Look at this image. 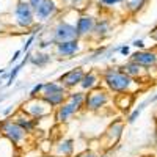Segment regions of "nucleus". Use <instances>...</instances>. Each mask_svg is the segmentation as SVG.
Returning <instances> with one entry per match:
<instances>
[{"mask_svg":"<svg viewBox=\"0 0 157 157\" xmlns=\"http://www.w3.org/2000/svg\"><path fill=\"white\" fill-rule=\"evenodd\" d=\"M110 91L104 86H98L94 90H91L86 93V98H85V110L88 112H93V113H98L101 112L104 107L110 102Z\"/></svg>","mask_w":157,"mask_h":157,"instance_id":"20e7f679","label":"nucleus"},{"mask_svg":"<svg viewBox=\"0 0 157 157\" xmlns=\"http://www.w3.org/2000/svg\"><path fill=\"white\" fill-rule=\"evenodd\" d=\"M148 104H149L148 101H146V102H141L140 105H138V107H137V109H135V110H134L132 113H130V115L127 116V123H129V124H132V123H135V121L138 120V116L141 115V112L145 110V107L148 105Z\"/></svg>","mask_w":157,"mask_h":157,"instance_id":"b1692460","label":"nucleus"},{"mask_svg":"<svg viewBox=\"0 0 157 157\" xmlns=\"http://www.w3.org/2000/svg\"><path fill=\"white\" fill-rule=\"evenodd\" d=\"M74 148H75L74 140H71V138H63V140H60L57 145H55L54 154H55L57 157H72V155H74Z\"/></svg>","mask_w":157,"mask_h":157,"instance_id":"a211bd4d","label":"nucleus"},{"mask_svg":"<svg viewBox=\"0 0 157 157\" xmlns=\"http://www.w3.org/2000/svg\"><path fill=\"white\" fill-rule=\"evenodd\" d=\"M83 49L80 39L75 38L71 39V41H63V43H57L54 46V54L58 58H72L77 54H80Z\"/></svg>","mask_w":157,"mask_h":157,"instance_id":"6e6552de","label":"nucleus"},{"mask_svg":"<svg viewBox=\"0 0 157 157\" xmlns=\"http://www.w3.org/2000/svg\"><path fill=\"white\" fill-rule=\"evenodd\" d=\"M123 132H124V121L118 120V121H113L109 129L105 130V134H104L102 140H105L107 146H113L115 143L120 141V138L123 137Z\"/></svg>","mask_w":157,"mask_h":157,"instance_id":"ddd939ff","label":"nucleus"},{"mask_svg":"<svg viewBox=\"0 0 157 157\" xmlns=\"http://www.w3.org/2000/svg\"><path fill=\"white\" fill-rule=\"evenodd\" d=\"M129 57H130V60L138 63L140 66L145 68L146 71H151V69L157 68V50L141 49V50H137V52H134V54H130Z\"/></svg>","mask_w":157,"mask_h":157,"instance_id":"9d476101","label":"nucleus"},{"mask_svg":"<svg viewBox=\"0 0 157 157\" xmlns=\"http://www.w3.org/2000/svg\"><path fill=\"white\" fill-rule=\"evenodd\" d=\"M2 82H3V77H2V78H0V85H2Z\"/></svg>","mask_w":157,"mask_h":157,"instance_id":"ea45409f","label":"nucleus"},{"mask_svg":"<svg viewBox=\"0 0 157 157\" xmlns=\"http://www.w3.org/2000/svg\"><path fill=\"white\" fill-rule=\"evenodd\" d=\"M5 98H6V94H5V96H2V98H0V102H2V101H3Z\"/></svg>","mask_w":157,"mask_h":157,"instance_id":"4c0bfd02","label":"nucleus"},{"mask_svg":"<svg viewBox=\"0 0 157 157\" xmlns=\"http://www.w3.org/2000/svg\"><path fill=\"white\" fill-rule=\"evenodd\" d=\"M149 36H151V38L154 39V41H157V27H155V29H154V30H152V32L149 33Z\"/></svg>","mask_w":157,"mask_h":157,"instance_id":"c9c22d12","label":"nucleus"},{"mask_svg":"<svg viewBox=\"0 0 157 157\" xmlns=\"http://www.w3.org/2000/svg\"><path fill=\"white\" fill-rule=\"evenodd\" d=\"M60 6L57 0H43L41 5L35 10V19L36 22L49 24L60 14Z\"/></svg>","mask_w":157,"mask_h":157,"instance_id":"0eeeda50","label":"nucleus"},{"mask_svg":"<svg viewBox=\"0 0 157 157\" xmlns=\"http://www.w3.org/2000/svg\"><path fill=\"white\" fill-rule=\"evenodd\" d=\"M102 86L107 88L113 94H135L141 88V83L137 78L126 74L121 66H110L101 72Z\"/></svg>","mask_w":157,"mask_h":157,"instance_id":"f257e3e1","label":"nucleus"},{"mask_svg":"<svg viewBox=\"0 0 157 157\" xmlns=\"http://www.w3.org/2000/svg\"><path fill=\"white\" fill-rule=\"evenodd\" d=\"M11 120L14 121L16 124H19L27 134H33V132H35V129H36V126H38V121L33 120L32 116H29L25 112H22L21 109L16 110V112H13Z\"/></svg>","mask_w":157,"mask_h":157,"instance_id":"4468645a","label":"nucleus"},{"mask_svg":"<svg viewBox=\"0 0 157 157\" xmlns=\"http://www.w3.org/2000/svg\"><path fill=\"white\" fill-rule=\"evenodd\" d=\"M98 86H102V77H101V74L98 71H94V69L85 71L80 83H78V88H80L82 91H85V93H88V91L94 90Z\"/></svg>","mask_w":157,"mask_h":157,"instance_id":"f8f14e48","label":"nucleus"},{"mask_svg":"<svg viewBox=\"0 0 157 157\" xmlns=\"http://www.w3.org/2000/svg\"><path fill=\"white\" fill-rule=\"evenodd\" d=\"M21 110L25 112L29 116H32L33 120H36V121L44 120V118H47L52 112H54V109H52L41 96H38V98H29V101H25L22 104Z\"/></svg>","mask_w":157,"mask_h":157,"instance_id":"39448f33","label":"nucleus"},{"mask_svg":"<svg viewBox=\"0 0 157 157\" xmlns=\"http://www.w3.org/2000/svg\"><path fill=\"white\" fill-rule=\"evenodd\" d=\"M52 60H54V57H52L49 52H44V50H38V52H32V55H30V60L29 63L32 64V66L35 68H39V69H43L46 66H49V64L52 63Z\"/></svg>","mask_w":157,"mask_h":157,"instance_id":"f3484780","label":"nucleus"},{"mask_svg":"<svg viewBox=\"0 0 157 157\" xmlns=\"http://www.w3.org/2000/svg\"><path fill=\"white\" fill-rule=\"evenodd\" d=\"M83 74H85V68L83 66H75V68H72V69H69L66 72H63L58 77V82L63 83L68 90H74V88L78 86Z\"/></svg>","mask_w":157,"mask_h":157,"instance_id":"9b49d317","label":"nucleus"},{"mask_svg":"<svg viewBox=\"0 0 157 157\" xmlns=\"http://www.w3.org/2000/svg\"><path fill=\"white\" fill-rule=\"evenodd\" d=\"M112 32V21L109 17H96V24H94V29H93V36L96 41L105 38L109 33Z\"/></svg>","mask_w":157,"mask_h":157,"instance_id":"dca6fc26","label":"nucleus"},{"mask_svg":"<svg viewBox=\"0 0 157 157\" xmlns=\"http://www.w3.org/2000/svg\"><path fill=\"white\" fill-rule=\"evenodd\" d=\"M13 112H14V107H13V105H10V107H6V109L2 112V115H3V116H10Z\"/></svg>","mask_w":157,"mask_h":157,"instance_id":"f704fd0d","label":"nucleus"},{"mask_svg":"<svg viewBox=\"0 0 157 157\" xmlns=\"http://www.w3.org/2000/svg\"><path fill=\"white\" fill-rule=\"evenodd\" d=\"M94 24H96V16L90 14V13H82V14H77V19H75L77 38H78V39L90 38L91 35H93Z\"/></svg>","mask_w":157,"mask_h":157,"instance_id":"1a4fd4ad","label":"nucleus"},{"mask_svg":"<svg viewBox=\"0 0 157 157\" xmlns=\"http://www.w3.org/2000/svg\"><path fill=\"white\" fill-rule=\"evenodd\" d=\"M68 93H69V90H64V91H57V93H50V94H44V96H41L49 105L52 107V109H57V107H60L63 102H66V98H68Z\"/></svg>","mask_w":157,"mask_h":157,"instance_id":"aec40b11","label":"nucleus"},{"mask_svg":"<svg viewBox=\"0 0 157 157\" xmlns=\"http://www.w3.org/2000/svg\"><path fill=\"white\" fill-rule=\"evenodd\" d=\"M109 47L107 46H101V47H98L96 50H93L90 54V57L86 58V61H98V60H104V54H105V50H107Z\"/></svg>","mask_w":157,"mask_h":157,"instance_id":"5701e85b","label":"nucleus"},{"mask_svg":"<svg viewBox=\"0 0 157 157\" xmlns=\"http://www.w3.org/2000/svg\"><path fill=\"white\" fill-rule=\"evenodd\" d=\"M41 90H43V83H36L29 93V98H38L39 94H41Z\"/></svg>","mask_w":157,"mask_h":157,"instance_id":"c85d7f7f","label":"nucleus"},{"mask_svg":"<svg viewBox=\"0 0 157 157\" xmlns=\"http://www.w3.org/2000/svg\"><path fill=\"white\" fill-rule=\"evenodd\" d=\"M75 2H77V0H72V3H75Z\"/></svg>","mask_w":157,"mask_h":157,"instance_id":"a19ab883","label":"nucleus"},{"mask_svg":"<svg viewBox=\"0 0 157 157\" xmlns=\"http://www.w3.org/2000/svg\"><path fill=\"white\" fill-rule=\"evenodd\" d=\"M44 29V24H41V22H35L32 27L29 29V35H36V33H41V30Z\"/></svg>","mask_w":157,"mask_h":157,"instance_id":"bb28decb","label":"nucleus"},{"mask_svg":"<svg viewBox=\"0 0 157 157\" xmlns=\"http://www.w3.org/2000/svg\"><path fill=\"white\" fill-rule=\"evenodd\" d=\"M121 69L126 72V74H129L130 77H134V78H137V80H143V77L146 75V69L145 68H141L138 63H135L134 60H129L127 63H124L123 66H121Z\"/></svg>","mask_w":157,"mask_h":157,"instance_id":"6ab92c4d","label":"nucleus"},{"mask_svg":"<svg viewBox=\"0 0 157 157\" xmlns=\"http://www.w3.org/2000/svg\"><path fill=\"white\" fill-rule=\"evenodd\" d=\"M149 0H126L123 3L124 5V10L129 13L130 16H137L138 13H141L143 10L146 8Z\"/></svg>","mask_w":157,"mask_h":157,"instance_id":"4be33fe9","label":"nucleus"},{"mask_svg":"<svg viewBox=\"0 0 157 157\" xmlns=\"http://www.w3.org/2000/svg\"><path fill=\"white\" fill-rule=\"evenodd\" d=\"M148 102H149V104H154V102H157V94H155V96H152V98H149V99H148Z\"/></svg>","mask_w":157,"mask_h":157,"instance_id":"e433bc0d","label":"nucleus"},{"mask_svg":"<svg viewBox=\"0 0 157 157\" xmlns=\"http://www.w3.org/2000/svg\"><path fill=\"white\" fill-rule=\"evenodd\" d=\"M78 113V110L72 105V104H69L68 101L63 102L60 107L55 109V113H54V118L57 123H68L69 120H72V118Z\"/></svg>","mask_w":157,"mask_h":157,"instance_id":"2eb2a0df","label":"nucleus"},{"mask_svg":"<svg viewBox=\"0 0 157 157\" xmlns=\"http://www.w3.org/2000/svg\"><path fill=\"white\" fill-rule=\"evenodd\" d=\"M35 41H36V35H30V36H29V39L24 43V46H22V49H21V50L24 52V54H25V52H29V50H30V47H32V44H33Z\"/></svg>","mask_w":157,"mask_h":157,"instance_id":"cd10ccee","label":"nucleus"},{"mask_svg":"<svg viewBox=\"0 0 157 157\" xmlns=\"http://www.w3.org/2000/svg\"><path fill=\"white\" fill-rule=\"evenodd\" d=\"M0 137H2V134H0Z\"/></svg>","mask_w":157,"mask_h":157,"instance_id":"37998d69","label":"nucleus"},{"mask_svg":"<svg viewBox=\"0 0 157 157\" xmlns=\"http://www.w3.org/2000/svg\"><path fill=\"white\" fill-rule=\"evenodd\" d=\"M27 2H29V5H30L33 10H36L39 5H41V2H43V0H27Z\"/></svg>","mask_w":157,"mask_h":157,"instance_id":"72a5a7b5","label":"nucleus"},{"mask_svg":"<svg viewBox=\"0 0 157 157\" xmlns=\"http://www.w3.org/2000/svg\"><path fill=\"white\" fill-rule=\"evenodd\" d=\"M13 21L16 27L22 30H29L36 22L35 19V10L29 5L27 0H17L14 8H13Z\"/></svg>","mask_w":157,"mask_h":157,"instance_id":"f03ea898","label":"nucleus"},{"mask_svg":"<svg viewBox=\"0 0 157 157\" xmlns=\"http://www.w3.org/2000/svg\"><path fill=\"white\" fill-rule=\"evenodd\" d=\"M3 72H5V69H0V75H2Z\"/></svg>","mask_w":157,"mask_h":157,"instance_id":"58836bf2","label":"nucleus"},{"mask_svg":"<svg viewBox=\"0 0 157 157\" xmlns=\"http://www.w3.org/2000/svg\"><path fill=\"white\" fill-rule=\"evenodd\" d=\"M49 38L57 43H63V41H71V39L77 38V32H75V22H69L66 19H58L50 29V35Z\"/></svg>","mask_w":157,"mask_h":157,"instance_id":"423d86ee","label":"nucleus"},{"mask_svg":"<svg viewBox=\"0 0 157 157\" xmlns=\"http://www.w3.org/2000/svg\"><path fill=\"white\" fill-rule=\"evenodd\" d=\"M55 43L52 41L50 38L44 39L43 36H39V41H38V50H46V49H50V47H54Z\"/></svg>","mask_w":157,"mask_h":157,"instance_id":"a878e982","label":"nucleus"},{"mask_svg":"<svg viewBox=\"0 0 157 157\" xmlns=\"http://www.w3.org/2000/svg\"><path fill=\"white\" fill-rule=\"evenodd\" d=\"M126 2V0H98V3L102 6V8H107V10H110V8H115V6H118V5H123ZM99 6V8H101Z\"/></svg>","mask_w":157,"mask_h":157,"instance_id":"393cba45","label":"nucleus"},{"mask_svg":"<svg viewBox=\"0 0 157 157\" xmlns=\"http://www.w3.org/2000/svg\"><path fill=\"white\" fill-rule=\"evenodd\" d=\"M120 54H121L123 57H129V55H130V47H129V46H121V47H120Z\"/></svg>","mask_w":157,"mask_h":157,"instance_id":"473e14b6","label":"nucleus"},{"mask_svg":"<svg viewBox=\"0 0 157 157\" xmlns=\"http://www.w3.org/2000/svg\"><path fill=\"white\" fill-rule=\"evenodd\" d=\"M72 157H99L94 151H83L80 154H77V155H72Z\"/></svg>","mask_w":157,"mask_h":157,"instance_id":"7c9ffc66","label":"nucleus"},{"mask_svg":"<svg viewBox=\"0 0 157 157\" xmlns=\"http://www.w3.org/2000/svg\"><path fill=\"white\" fill-rule=\"evenodd\" d=\"M132 46L137 47L138 50H141V49H145V41H143V39H134V41H132Z\"/></svg>","mask_w":157,"mask_h":157,"instance_id":"2f4dec72","label":"nucleus"},{"mask_svg":"<svg viewBox=\"0 0 157 157\" xmlns=\"http://www.w3.org/2000/svg\"><path fill=\"white\" fill-rule=\"evenodd\" d=\"M85 98H86V93L82 90H77V91H71L69 90V93H68V98L66 101L69 104H72V105L80 112L83 107H85Z\"/></svg>","mask_w":157,"mask_h":157,"instance_id":"412c9836","label":"nucleus"},{"mask_svg":"<svg viewBox=\"0 0 157 157\" xmlns=\"http://www.w3.org/2000/svg\"><path fill=\"white\" fill-rule=\"evenodd\" d=\"M104 157H109V155H104Z\"/></svg>","mask_w":157,"mask_h":157,"instance_id":"79ce46f5","label":"nucleus"},{"mask_svg":"<svg viewBox=\"0 0 157 157\" xmlns=\"http://www.w3.org/2000/svg\"><path fill=\"white\" fill-rule=\"evenodd\" d=\"M63 2H64V0H63Z\"/></svg>","mask_w":157,"mask_h":157,"instance_id":"c03bdc74","label":"nucleus"},{"mask_svg":"<svg viewBox=\"0 0 157 157\" xmlns=\"http://www.w3.org/2000/svg\"><path fill=\"white\" fill-rule=\"evenodd\" d=\"M22 54H24V52H22L21 49H19V50H16L14 54H13V57L10 58V61H8V63H10V64H13V63H16V61H17V60L21 58V55H22Z\"/></svg>","mask_w":157,"mask_h":157,"instance_id":"c756f323","label":"nucleus"},{"mask_svg":"<svg viewBox=\"0 0 157 157\" xmlns=\"http://www.w3.org/2000/svg\"><path fill=\"white\" fill-rule=\"evenodd\" d=\"M0 134L10 143H13L14 146H22L27 141V137H29V134L19 124H16L13 121L11 118H6V120L0 121Z\"/></svg>","mask_w":157,"mask_h":157,"instance_id":"7ed1b4c3","label":"nucleus"}]
</instances>
